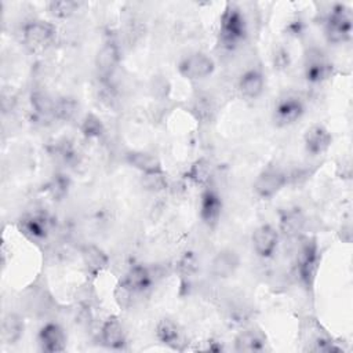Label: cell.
Listing matches in <instances>:
<instances>
[{"mask_svg": "<svg viewBox=\"0 0 353 353\" xmlns=\"http://www.w3.org/2000/svg\"><path fill=\"white\" fill-rule=\"evenodd\" d=\"M353 15L350 7L342 3H335L324 19V36L330 44L346 43L352 37Z\"/></svg>", "mask_w": 353, "mask_h": 353, "instance_id": "obj_1", "label": "cell"}, {"mask_svg": "<svg viewBox=\"0 0 353 353\" xmlns=\"http://www.w3.org/2000/svg\"><path fill=\"white\" fill-rule=\"evenodd\" d=\"M247 36V23L243 12L234 4H228L221 15L219 44L226 50L236 48Z\"/></svg>", "mask_w": 353, "mask_h": 353, "instance_id": "obj_2", "label": "cell"}, {"mask_svg": "<svg viewBox=\"0 0 353 353\" xmlns=\"http://www.w3.org/2000/svg\"><path fill=\"white\" fill-rule=\"evenodd\" d=\"M21 36L23 44L32 51L47 48L57 36L54 23L43 19H32L22 25Z\"/></svg>", "mask_w": 353, "mask_h": 353, "instance_id": "obj_3", "label": "cell"}, {"mask_svg": "<svg viewBox=\"0 0 353 353\" xmlns=\"http://www.w3.org/2000/svg\"><path fill=\"white\" fill-rule=\"evenodd\" d=\"M288 179L290 176L285 171L274 165H268L255 178L252 189L261 200H270L284 189Z\"/></svg>", "mask_w": 353, "mask_h": 353, "instance_id": "obj_4", "label": "cell"}, {"mask_svg": "<svg viewBox=\"0 0 353 353\" xmlns=\"http://www.w3.org/2000/svg\"><path fill=\"white\" fill-rule=\"evenodd\" d=\"M319 245L314 239H306L296 254V272L305 287L310 288L319 270Z\"/></svg>", "mask_w": 353, "mask_h": 353, "instance_id": "obj_5", "label": "cell"}, {"mask_svg": "<svg viewBox=\"0 0 353 353\" xmlns=\"http://www.w3.org/2000/svg\"><path fill=\"white\" fill-rule=\"evenodd\" d=\"M178 73L188 80H204L215 70L214 59L205 52H192L178 62Z\"/></svg>", "mask_w": 353, "mask_h": 353, "instance_id": "obj_6", "label": "cell"}, {"mask_svg": "<svg viewBox=\"0 0 353 353\" xmlns=\"http://www.w3.org/2000/svg\"><path fill=\"white\" fill-rule=\"evenodd\" d=\"M334 65L319 48H310L305 55L303 74L312 84H319L328 80L332 76Z\"/></svg>", "mask_w": 353, "mask_h": 353, "instance_id": "obj_7", "label": "cell"}, {"mask_svg": "<svg viewBox=\"0 0 353 353\" xmlns=\"http://www.w3.org/2000/svg\"><path fill=\"white\" fill-rule=\"evenodd\" d=\"M280 241V232L270 223L259 225L251 236L254 252L263 259L272 258L277 251Z\"/></svg>", "mask_w": 353, "mask_h": 353, "instance_id": "obj_8", "label": "cell"}, {"mask_svg": "<svg viewBox=\"0 0 353 353\" xmlns=\"http://www.w3.org/2000/svg\"><path fill=\"white\" fill-rule=\"evenodd\" d=\"M305 113V103L296 95L280 98L273 110V120L279 127H287L296 123Z\"/></svg>", "mask_w": 353, "mask_h": 353, "instance_id": "obj_9", "label": "cell"}, {"mask_svg": "<svg viewBox=\"0 0 353 353\" xmlns=\"http://www.w3.org/2000/svg\"><path fill=\"white\" fill-rule=\"evenodd\" d=\"M152 284H153V276L150 270L146 266L137 263V265H132L125 272L119 287L127 291L130 295H134V294H142L148 291L152 287Z\"/></svg>", "mask_w": 353, "mask_h": 353, "instance_id": "obj_10", "label": "cell"}, {"mask_svg": "<svg viewBox=\"0 0 353 353\" xmlns=\"http://www.w3.org/2000/svg\"><path fill=\"white\" fill-rule=\"evenodd\" d=\"M222 199L219 193L211 188H205L200 196L199 215L203 223L212 228L218 223L222 214Z\"/></svg>", "mask_w": 353, "mask_h": 353, "instance_id": "obj_11", "label": "cell"}, {"mask_svg": "<svg viewBox=\"0 0 353 353\" xmlns=\"http://www.w3.org/2000/svg\"><path fill=\"white\" fill-rule=\"evenodd\" d=\"M332 143V135L323 124H313L305 131L303 146L312 156H320L325 153Z\"/></svg>", "mask_w": 353, "mask_h": 353, "instance_id": "obj_12", "label": "cell"}, {"mask_svg": "<svg viewBox=\"0 0 353 353\" xmlns=\"http://www.w3.org/2000/svg\"><path fill=\"white\" fill-rule=\"evenodd\" d=\"M154 335L161 345L174 350H183V346H185L183 332L178 325V323H175L172 319H168V317L160 319L159 323L156 324Z\"/></svg>", "mask_w": 353, "mask_h": 353, "instance_id": "obj_13", "label": "cell"}, {"mask_svg": "<svg viewBox=\"0 0 353 353\" xmlns=\"http://www.w3.org/2000/svg\"><path fill=\"white\" fill-rule=\"evenodd\" d=\"M37 339L43 352L58 353L66 349V334L57 323L44 324L39 331Z\"/></svg>", "mask_w": 353, "mask_h": 353, "instance_id": "obj_14", "label": "cell"}, {"mask_svg": "<svg viewBox=\"0 0 353 353\" xmlns=\"http://www.w3.org/2000/svg\"><path fill=\"white\" fill-rule=\"evenodd\" d=\"M240 266V256L234 250L223 248L211 261V273L216 279L232 277Z\"/></svg>", "mask_w": 353, "mask_h": 353, "instance_id": "obj_15", "label": "cell"}, {"mask_svg": "<svg viewBox=\"0 0 353 353\" xmlns=\"http://www.w3.org/2000/svg\"><path fill=\"white\" fill-rule=\"evenodd\" d=\"M51 229V218L41 211L28 214L21 219V230L32 240H43Z\"/></svg>", "mask_w": 353, "mask_h": 353, "instance_id": "obj_16", "label": "cell"}, {"mask_svg": "<svg viewBox=\"0 0 353 353\" xmlns=\"http://www.w3.org/2000/svg\"><path fill=\"white\" fill-rule=\"evenodd\" d=\"M101 343L112 350H121L125 346V331L117 317H109L103 321L99 331Z\"/></svg>", "mask_w": 353, "mask_h": 353, "instance_id": "obj_17", "label": "cell"}, {"mask_svg": "<svg viewBox=\"0 0 353 353\" xmlns=\"http://www.w3.org/2000/svg\"><path fill=\"white\" fill-rule=\"evenodd\" d=\"M120 63V50L114 41H106L98 50L95 57V66L102 79H108L113 74Z\"/></svg>", "mask_w": 353, "mask_h": 353, "instance_id": "obj_18", "label": "cell"}, {"mask_svg": "<svg viewBox=\"0 0 353 353\" xmlns=\"http://www.w3.org/2000/svg\"><path fill=\"white\" fill-rule=\"evenodd\" d=\"M125 161L128 165L139 171L142 175L145 174H154V172H164L163 164L160 159L149 152L145 150H130L125 153Z\"/></svg>", "mask_w": 353, "mask_h": 353, "instance_id": "obj_19", "label": "cell"}, {"mask_svg": "<svg viewBox=\"0 0 353 353\" xmlns=\"http://www.w3.org/2000/svg\"><path fill=\"white\" fill-rule=\"evenodd\" d=\"M265 90V76L258 69L245 70L239 79V91L247 99H256Z\"/></svg>", "mask_w": 353, "mask_h": 353, "instance_id": "obj_20", "label": "cell"}, {"mask_svg": "<svg viewBox=\"0 0 353 353\" xmlns=\"http://www.w3.org/2000/svg\"><path fill=\"white\" fill-rule=\"evenodd\" d=\"M266 346V336L256 328H245L240 331L234 338L236 352H262Z\"/></svg>", "mask_w": 353, "mask_h": 353, "instance_id": "obj_21", "label": "cell"}, {"mask_svg": "<svg viewBox=\"0 0 353 353\" xmlns=\"http://www.w3.org/2000/svg\"><path fill=\"white\" fill-rule=\"evenodd\" d=\"M81 259L87 273L92 277H97L98 274H101L102 270L106 269L109 263L108 255L94 244H88L81 248Z\"/></svg>", "mask_w": 353, "mask_h": 353, "instance_id": "obj_22", "label": "cell"}, {"mask_svg": "<svg viewBox=\"0 0 353 353\" xmlns=\"http://www.w3.org/2000/svg\"><path fill=\"white\" fill-rule=\"evenodd\" d=\"M23 319L17 313H7L1 323V339L7 345H15L23 336Z\"/></svg>", "mask_w": 353, "mask_h": 353, "instance_id": "obj_23", "label": "cell"}, {"mask_svg": "<svg viewBox=\"0 0 353 353\" xmlns=\"http://www.w3.org/2000/svg\"><path fill=\"white\" fill-rule=\"evenodd\" d=\"M305 226V216L299 208H287L280 214V230L287 236H298Z\"/></svg>", "mask_w": 353, "mask_h": 353, "instance_id": "obj_24", "label": "cell"}, {"mask_svg": "<svg viewBox=\"0 0 353 353\" xmlns=\"http://www.w3.org/2000/svg\"><path fill=\"white\" fill-rule=\"evenodd\" d=\"M77 112V102L70 97H59L54 101L52 117L61 121H69Z\"/></svg>", "mask_w": 353, "mask_h": 353, "instance_id": "obj_25", "label": "cell"}, {"mask_svg": "<svg viewBox=\"0 0 353 353\" xmlns=\"http://www.w3.org/2000/svg\"><path fill=\"white\" fill-rule=\"evenodd\" d=\"M80 131L87 139H98L103 135L105 125L95 113H87L81 120Z\"/></svg>", "mask_w": 353, "mask_h": 353, "instance_id": "obj_26", "label": "cell"}, {"mask_svg": "<svg viewBox=\"0 0 353 353\" xmlns=\"http://www.w3.org/2000/svg\"><path fill=\"white\" fill-rule=\"evenodd\" d=\"M186 178L194 185L204 186L211 178V165L207 160L200 159L194 161L186 172Z\"/></svg>", "mask_w": 353, "mask_h": 353, "instance_id": "obj_27", "label": "cell"}, {"mask_svg": "<svg viewBox=\"0 0 353 353\" xmlns=\"http://www.w3.org/2000/svg\"><path fill=\"white\" fill-rule=\"evenodd\" d=\"M54 101L46 91L36 88L30 94V103L34 112L40 116H52Z\"/></svg>", "mask_w": 353, "mask_h": 353, "instance_id": "obj_28", "label": "cell"}, {"mask_svg": "<svg viewBox=\"0 0 353 353\" xmlns=\"http://www.w3.org/2000/svg\"><path fill=\"white\" fill-rule=\"evenodd\" d=\"M81 3L79 1H72V0H59V1H50L47 8L50 15L58 19H66L72 17L79 8Z\"/></svg>", "mask_w": 353, "mask_h": 353, "instance_id": "obj_29", "label": "cell"}, {"mask_svg": "<svg viewBox=\"0 0 353 353\" xmlns=\"http://www.w3.org/2000/svg\"><path fill=\"white\" fill-rule=\"evenodd\" d=\"M70 182L69 178L63 174H55L50 182L46 186V192L54 199V200H61L65 197V194H68Z\"/></svg>", "mask_w": 353, "mask_h": 353, "instance_id": "obj_30", "label": "cell"}, {"mask_svg": "<svg viewBox=\"0 0 353 353\" xmlns=\"http://www.w3.org/2000/svg\"><path fill=\"white\" fill-rule=\"evenodd\" d=\"M142 185L146 190L150 192H161L167 188L165 172H154L142 175Z\"/></svg>", "mask_w": 353, "mask_h": 353, "instance_id": "obj_31", "label": "cell"}, {"mask_svg": "<svg viewBox=\"0 0 353 353\" xmlns=\"http://www.w3.org/2000/svg\"><path fill=\"white\" fill-rule=\"evenodd\" d=\"M199 265L196 261V256L192 252H186L182 255V258L178 262V270L183 274V276H190L197 270Z\"/></svg>", "mask_w": 353, "mask_h": 353, "instance_id": "obj_32", "label": "cell"}, {"mask_svg": "<svg viewBox=\"0 0 353 353\" xmlns=\"http://www.w3.org/2000/svg\"><path fill=\"white\" fill-rule=\"evenodd\" d=\"M291 63V55L284 47H279L273 55V65L276 69H287Z\"/></svg>", "mask_w": 353, "mask_h": 353, "instance_id": "obj_33", "label": "cell"}, {"mask_svg": "<svg viewBox=\"0 0 353 353\" xmlns=\"http://www.w3.org/2000/svg\"><path fill=\"white\" fill-rule=\"evenodd\" d=\"M302 30H303V23H302V21H299V19H295V21H292V22L288 25V32H290L291 34H294V36L301 34Z\"/></svg>", "mask_w": 353, "mask_h": 353, "instance_id": "obj_34", "label": "cell"}]
</instances>
